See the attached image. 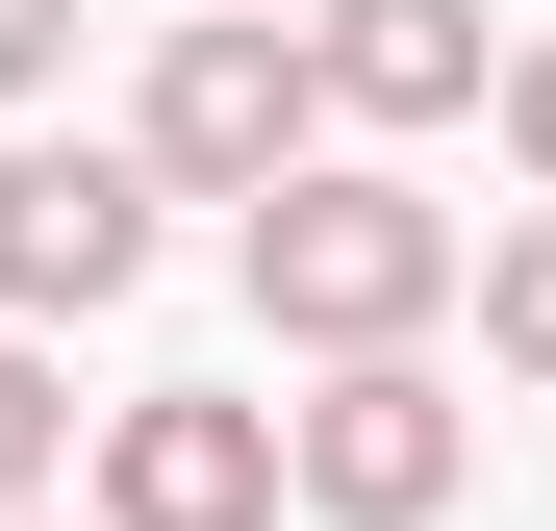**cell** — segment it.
<instances>
[{
    "label": "cell",
    "mask_w": 556,
    "mask_h": 531,
    "mask_svg": "<svg viewBox=\"0 0 556 531\" xmlns=\"http://www.w3.org/2000/svg\"><path fill=\"white\" fill-rule=\"evenodd\" d=\"M51 51H76V0H0V102H51Z\"/></svg>",
    "instance_id": "cell-10"
},
{
    "label": "cell",
    "mask_w": 556,
    "mask_h": 531,
    "mask_svg": "<svg viewBox=\"0 0 556 531\" xmlns=\"http://www.w3.org/2000/svg\"><path fill=\"white\" fill-rule=\"evenodd\" d=\"M278 456H304V506H329V531H430L481 430H455L430 354H329V405H278Z\"/></svg>",
    "instance_id": "cell-3"
},
{
    "label": "cell",
    "mask_w": 556,
    "mask_h": 531,
    "mask_svg": "<svg viewBox=\"0 0 556 531\" xmlns=\"http://www.w3.org/2000/svg\"><path fill=\"white\" fill-rule=\"evenodd\" d=\"M455 279H481V253H455V203H405L380 152H304L253 203V329H304V354H405Z\"/></svg>",
    "instance_id": "cell-1"
},
{
    "label": "cell",
    "mask_w": 556,
    "mask_h": 531,
    "mask_svg": "<svg viewBox=\"0 0 556 531\" xmlns=\"http://www.w3.org/2000/svg\"><path fill=\"white\" fill-rule=\"evenodd\" d=\"M304 127H329V51L278 26V0H203V26L152 51V102H127V152L177 177V203H278Z\"/></svg>",
    "instance_id": "cell-2"
},
{
    "label": "cell",
    "mask_w": 556,
    "mask_h": 531,
    "mask_svg": "<svg viewBox=\"0 0 556 531\" xmlns=\"http://www.w3.org/2000/svg\"><path fill=\"white\" fill-rule=\"evenodd\" d=\"M278 405H102V531H278Z\"/></svg>",
    "instance_id": "cell-5"
},
{
    "label": "cell",
    "mask_w": 556,
    "mask_h": 531,
    "mask_svg": "<svg viewBox=\"0 0 556 531\" xmlns=\"http://www.w3.org/2000/svg\"><path fill=\"white\" fill-rule=\"evenodd\" d=\"M329 127H455L481 102V0H329Z\"/></svg>",
    "instance_id": "cell-6"
},
{
    "label": "cell",
    "mask_w": 556,
    "mask_h": 531,
    "mask_svg": "<svg viewBox=\"0 0 556 531\" xmlns=\"http://www.w3.org/2000/svg\"><path fill=\"white\" fill-rule=\"evenodd\" d=\"M506 177L556 203V51H506Z\"/></svg>",
    "instance_id": "cell-9"
},
{
    "label": "cell",
    "mask_w": 556,
    "mask_h": 531,
    "mask_svg": "<svg viewBox=\"0 0 556 531\" xmlns=\"http://www.w3.org/2000/svg\"><path fill=\"white\" fill-rule=\"evenodd\" d=\"M152 203H177L152 152L26 127V152H0V304H127V279H152Z\"/></svg>",
    "instance_id": "cell-4"
},
{
    "label": "cell",
    "mask_w": 556,
    "mask_h": 531,
    "mask_svg": "<svg viewBox=\"0 0 556 531\" xmlns=\"http://www.w3.org/2000/svg\"><path fill=\"white\" fill-rule=\"evenodd\" d=\"M26 531H51V506H26Z\"/></svg>",
    "instance_id": "cell-11"
},
{
    "label": "cell",
    "mask_w": 556,
    "mask_h": 531,
    "mask_svg": "<svg viewBox=\"0 0 556 531\" xmlns=\"http://www.w3.org/2000/svg\"><path fill=\"white\" fill-rule=\"evenodd\" d=\"M481 354H506V380H556V203L481 253Z\"/></svg>",
    "instance_id": "cell-7"
},
{
    "label": "cell",
    "mask_w": 556,
    "mask_h": 531,
    "mask_svg": "<svg viewBox=\"0 0 556 531\" xmlns=\"http://www.w3.org/2000/svg\"><path fill=\"white\" fill-rule=\"evenodd\" d=\"M51 456H76V405H51V354H0V531L51 506Z\"/></svg>",
    "instance_id": "cell-8"
}]
</instances>
